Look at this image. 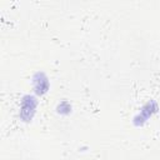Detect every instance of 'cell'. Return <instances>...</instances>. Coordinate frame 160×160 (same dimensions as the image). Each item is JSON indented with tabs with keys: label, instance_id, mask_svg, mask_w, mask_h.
Instances as JSON below:
<instances>
[{
	"label": "cell",
	"instance_id": "6da1fadb",
	"mask_svg": "<svg viewBox=\"0 0 160 160\" xmlns=\"http://www.w3.org/2000/svg\"><path fill=\"white\" fill-rule=\"evenodd\" d=\"M35 108H36V100L32 96H25L22 99L20 115L24 119V121H29L32 118V114L35 111Z\"/></svg>",
	"mask_w": 160,
	"mask_h": 160
},
{
	"label": "cell",
	"instance_id": "7a4b0ae2",
	"mask_svg": "<svg viewBox=\"0 0 160 160\" xmlns=\"http://www.w3.org/2000/svg\"><path fill=\"white\" fill-rule=\"evenodd\" d=\"M34 84H35V91L38 94H44L48 90V86H49L48 79L44 76V74H38L35 76Z\"/></svg>",
	"mask_w": 160,
	"mask_h": 160
}]
</instances>
